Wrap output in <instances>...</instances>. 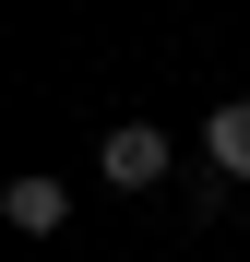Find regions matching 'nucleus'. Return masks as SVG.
I'll use <instances>...</instances> for the list:
<instances>
[{"label": "nucleus", "instance_id": "nucleus-1", "mask_svg": "<svg viewBox=\"0 0 250 262\" xmlns=\"http://www.w3.org/2000/svg\"><path fill=\"white\" fill-rule=\"evenodd\" d=\"M96 167H107V191H155L167 179V131L155 119H119L107 143H96Z\"/></svg>", "mask_w": 250, "mask_h": 262}, {"label": "nucleus", "instance_id": "nucleus-3", "mask_svg": "<svg viewBox=\"0 0 250 262\" xmlns=\"http://www.w3.org/2000/svg\"><path fill=\"white\" fill-rule=\"evenodd\" d=\"M202 167H215V179H250V96H226L202 119Z\"/></svg>", "mask_w": 250, "mask_h": 262}, {"label": "nucleus", "instance_id": "nucleus-2", "mask_svg": "<svg viewBox=\"0 0 250 262\" xmlns=\"http://www.w3.org/2000/svg\"><path fill=\"white\" fill-rule=\"evenodd\" d=\"M0 227H12V238H60L72 227V191L60 179H12V191H0Z\"/></svg>", "mask_w": 250, "mask_h": 262}]
</instances>
